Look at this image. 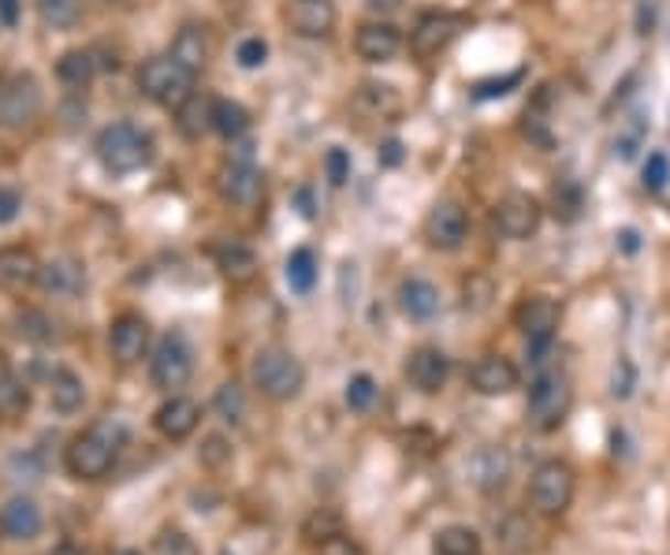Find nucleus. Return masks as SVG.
I'll return each mask as SVG.
<instances>
[{
  "label": "nucleus",
  "instance_id": "9d476101",
  "mask_svg": "<svg viewBox=\"0 0 670 555\" xmlns=\"http://www.w3.org/2000/svg\"><path fill=\"white\" fill-rule=\"evenodd\" d=\"M466 236H469V220L458 202H436V206L429 209L425 224H421V239H425L432 250H443V254L458 250L462 242H466Z\"/></svg>",
  "mask_w": 670,
  "mask_h": 555
},
{
  "label": "nucleus",
  "instance_id": "09e8293b",
  "mask_svg": "<svg viewBox=\"0 0 670 555\" xmlns=\"http://www.w3.org/2000/svg\"><path fill=\"white\" fill-rule=\"evenodd\" d=\"M623 239H626V250H637V231H623Z\"/></svg>",
  "mask_w": 670,
  "mask_h": 555
},
{
  "label": "nucleus",
  "instance_id": "4be33fe9",
  "mask_svg": "<svg viewBox=\"0 0 670 555\" xmlns=\"http://www.w3.org/2000/svg\"><path fill=\"white\" fill-rule=\"evenodd\" d=\"M37 284L45 287V295L72 302L86 291V269L78 265L75 258H56V261H48V265H42Z\"/></svg>",
  "mask_w": 670,
  "mask_h": 555
},
{
  "label": "nucleus",
  "instance_id": "f3484780",
  "mask_svg": "<svg viewBox=\"0 0 670 555\" xmlns=\"http://www.w3.org/2000/svg\"><path fill=\"white\" fill-rule=\"evenodd\" d=\"M42 276V261L31 247H0V291L4 295H23Z\"/></svg>",
  "mask_w": 670,
  "mask_h": 555
},
{
  "label": "nucleus",
  "instance_id": "6ab92c4d",
  "mask_svg": "<svg viewBox=\"0 0 670 555\" xmlns=\"http://www.w3.org/2000/svg\"><path fill=\"white\" fill-rule=\"evenodd\" d=\"M469 384L477 395H510L521 384V373L510 358L502 355H485L477 366L469 369Z\"/></svg>",
  "mask_w": 670,
  "mask_h": 555
},
{
  "label": "nucleus",
  "instance_id": "ea45409f",
  "mask_svg": "<svg viewBox=\"0 0 670 555\" xmlns=\"http://www.w3.org/2000/svg\"><path fill=\"white\" fill-rule=\"evenodd\" d=\"M235 61H239V67H246V72H253V67L269 61V45H264L261 37H246V42H239V48H235Z\"/></svg>",
  "mask_w": 670,
  "mask_h": 555
},
{
  "label": "nucleus",
  "instance_id": "9b49d317",
  "mask_svg": "<svg viewBox=\"0 0 670 555\" xmlns=\"http://www.w3.org/2000/svg\"><path fill=\"white\" fill-rule=\"evenodd\" d=\"M462 23L466 19L455 15V12H429L418 19V26L410 31V53L418 56V61H432V56H440L443 48L458 37Z\"/></svg>",
  "mask_w": 670,
  "mask_h": 555
},
{
  "label": "nucleus",
  "instance_id": "2f4dec72",
  "mask_svg": "<svg viewBox=\"0 0 670 555\" xmlns=\"http://www.w3.org/2000/svg\"><path fill=\"white\" fill-rule=\"evenodd\" d=\"M213 131L224 134V139H242L246 131H250V112L242 109L239 101H216L213 105Z\"/></svg>",
  "mask_w": 670,
  "mask_h": 555
},
{
  "label": "nucleus",
  "instance_id": "ddd939ff",
  "mask_svg": "<svg viewBox=\"0 0 670 555\" xmlns=\"http://www.w3.org/2000/svg\"><path fill=\"white\" fill-rule=\"evenodd\" d=\"M150 350V320L138 314H120L108 325V355L120 366H138Z\"/></svg>",
  "mask_w": 670,
  "mask_h": 555
},
{
  "label": "nucleus",
  "instance_id": "cd10ccee",
  "mask_svg": "<svg viewBox=\"0 0 670 555\" xmlns=\"http://www.w3.org/2000/svg\"><path fill=\"white\" fill-rule=\"evenodd\" d=\"M172 56L186 67V72L198 75L202 67L209 64V37H205L202 26H183L172 42Z\"/></svg>",
  "mask_w": 670,
  "mask_h": 555
},
{
  "label": "nucleus",
  "instance_id": "4c0bfd02",
  "mask_svg": "<svg viewBox=\"0 0 670 555\" xmlns=\"http://www.w3.org/2000/svg\"><path fill=\"white\" fill-rule=\"evenodd\" d=\"M521 79H526V72H510V75H502V79H485V83H477L473 86V97L477 101H491V97H507L515 86H521Z\"/></svg>",
  "mask_w": 670,
  "mask_h": 555
},
{
  "label": "nucleus",
  "instance_id": "de8ad7c7",
  "mask_svg": "<svg viewBox=\"0 0 670 555\" xmlns=\"http://www.w3.org/2000/svg\"><path fill=\"white\" fill-rule=\"evenodd\" d=\"M380 161H383V164H399V161H402V145H399V142H388V145L380 150Z\"/></svg>",
  "mask_w": 670,
  "mask_h": 555
},
{
  "label": "nucleus",
  "instance_id": "2eb2a0df",
  "mask_svg": "<svg viewBox=\"0 0 670 555\" xmlns=\"http://www.w3.org/2000/svg\"><path fill=\"white\" fill-rule=\"evenodd\" d=\"M153 425H156V433H161L164 440L183 444L186 436L198 433V425H202V406L194 403V399H186V395H168L164 403L156 406Z\"/></svg>",
  "mask_w": 670,
  "mask_h": 555
},
{
  "label": "nucleus",
  "instance_id": "39448f33",
  "mask_svg": "<svg viewBox=\"0 0 670 555\" xmlns=\"http://www.w3.org/2000/svg\"><path fill=\"white\" fill-rule=\"evenodd\" d=\"M570 406H574V384H570V377L559 373V369H544L533 381V388H529V406H526L529 425H533L537 433H555L570 417Z\"/></svg>",
  "mask_w": 670,
  "mask_h": 555
},
{
  "label": "nucleus",
  "instance_id": "473e14b6",
  "mask_svg": "<svg viewBox=\"0 0 670 555\" xmlns=\"http://www.w3.org/2000/svg\"><path fill=\"white\" fill-rule=\"evenodd\" d=\"M288 284L291 291H299V295H310L313 284H317V254H313L310 247H299V250H291V258H288Z\"/></svg>",
  "mask_w": 670,
  "mask_h": 555
},
{
  "label": "nucleus",
  "instance_id": "0eeeda50",
  "mask_svg": "<svg viewBox=\"0 0 670 555\" xmlns=\"http://www.w3.org/2000/svg\"><path fill=\"white\" fill-rule=\"evenodd\" d=\"M194 377V347L183 333H168L161 344H156L150 358V381L156 392L180 395V388Z\"/></svg>",
  "mask_w": 670,
  "mask_h": 555
},
{
  "label": "nucleus",
  "instance_id": "b1692460",
  "mask_svg": "<svg viewBox=\"0 0 670 555\" xmlns=\"http://www.w3.org/2000/svg\"><path fill=\"white\" fill-rule=\"evenodd\" d=\"M213 261L231 284H250L258 276V254L246 242H220V247H213Z\"/></svg>",
  "mask_w": 670,
  "mask_h": 555
},
{
  "label": "nucleus",
  "instance_id": "f8f14e48",
  "mask_svg": "<svg viewBox=\"0 0 670 555\" xmlns=\"http://www.w3.org/2000/svg\"><path fill=\"white\" fill-rule=\"evenodd\" d=\"M559 320H563V306L548 295L521 298L518 309H515V325L529 344H551V339H555Z\"/></svg>",
  "mask_w": 670,
  "mask_h": 555
},
{
  "label": "nucleus",
  "instance_id": "f257e3e1",
  "mask_svg": "<svg viewBox=\"0 0 670 555\" xmlns=\"http://www.w3.org/2000/svg\"><path fill=\"white\" fill-rule=\"evenodd\" d=\"M127 447V425L116 417H97L94 425H86L72 444L64 447V466L75 481H105L116 470Z\"/></svg>",
  "mask_w": 670,
  "mask_h": 555
},
{
  "label": "nucleus",
  "instance_id": "bb28decb",
  "mask_svg": "<svg viewBox=\"0 0 670 555\" xmlns=\"http://www.w3.org/2000/svg\"><path fill=\"white\" fill-rule=\"evenodd\" d=\"M432 555H485V541L473 525H443L432 537Z\"/></svg>",
  "mask_w": 670,
  "mask_h": 555
},
{
  "label": "nucleus",
  "instance_id": "e433bc0d",
  "mask_svg": "<svg viewBox=\"0 0 670 555\" xmlns=\"http://www.w3.org/2000/svg\"><path fill=\"white\" fill-rule=\"evenodd\" d=\"M153 555H198V544L180 530H164L161 537L153 541Z\"/></svg>",
  "mask_w": 670,
  "mask_h": 555
},
{
  "label": "nucleus",
  "instance_id": "dca6fc26",
  "mask_svg": "<svg viewBox=\"0 0 670 555\" xmlns=\"http://www.w3.org/2000/svg\"><path fill=\"white\" fill-rule=\"evenodd\" d=\"M451 377V358L440 347H418L407 358V381L421 395H440Z\"/></svg>",
  "mask_w": 670,
  "mask_h": 555
},
{
  "label": "nucleus",
  "instance_id": "5701e85b",
  "mask_svg": "<svg viewBox=\"0 0 670 555\" xmlns=\"http://www.w3.org/2000/svg\"><path fill=\"white\" fill-rule=\"evenodd\" d=\"M83 403H86L83 377H78L75 369H53V377H48V406H53L56 414L72 417L83 411Z\"/></svg>",
  "mask_w": 670,
  "mask_h": 555
},
{
  "label": "nucleus",
  "instance_id": "7c9ffc66",
  "mask_svg": "<svg viewBox=\"0 0 670 555\" xmlns=\"http://www.w3.org/2000/svg\"><path fill=\"white\" fill-rule=\"evenodd\" d=\"M94 72H97V64L86 48H72V53H64L61 61H56V79H61L64 86H72V90L90 86Z\"/></svg>",
  "mask_w": 670,
  "mask_h": 555
},
{
  "label": "nucleus",
  "instance_id": "423d86ee",
  "mask_svg": "<svg viewBox=\"0 0 670 555\" xmlns=\"http://www.w3.org/2000/svg\"><path fill=\"white\" fill-rule=\"evenodd\" d=\"M138 90L150 101L164 105V109H180L186 97L194 94V72H186L172 53L153 56V61L138 67Z\"/></svg>",
  "mask_w": 670,
  "mask_h": 555
},
{
  "label": "nucleus",
  "instance_id": "a878e982",
  "mask_svg": "<svg viewBox=\"0 0 670 555\" xmlns=\"http://www.w3.org/2000/svg\"><path fill=\"white\" fill-rule=\"evenodd\" d=\"M399 309L410 320H432V317L440 314V291H436V284H429V280H421V276L407 280V284L399 287Z\"/></svg>",
  "mask_w": 670,
  "mask_h": 555
},
{
  "label": "nucleus",
  "instance_id": "f704fd0d",
  "mask_svg": "<svg viewBox=\"0 0 670 555\" xmlns=\"http://www.w3.org/2000/svg\"><path fill=\"white\" fill-rule=\"evenodd\" d=\"M12 325H15L12 333L19 339H31V344H53V339H56V325L42 314V309H23Z\"/></svg>",
  "mask_w": 670,
  "mask_h": 555
},
{
  "label": "nucleus",
  "instance_id": "c9c22d12",
  "mask_svg": "<svg viewBox=\"0 0 670 555\" xmlns=\"http://www.w3.org/2000/svg\"><path fill=\"white\" fill-rule=\"evenodd\" d=\"M377 395H380V388L377 381H372L369 373H358V377H350V384H347V406L354 414H366L372 403H377Z\"/></svg>",
  "mask_w": 670,
  "mask_h": 555
},
{
  "label": "nucleus",
  "instance_id": "393cba45",
  "mask_svg": "<svg viewBox=\"0 0 670 555\" xmlns=\"http://www.w3.org/2000/svg\"><path fill=\"white\" fill-rule=\"evenodd\" d=\"M354 109L366 112L369 120H391V116L402 112V97L388 83H361L358 94H354Z\"/></svg>",
  "mask_w": 670,
  "mask_h": 555
},
{
  "label": "nucleus",
  "instance_id": "6e6552de",
  "mask_svg": "<svg viewBox=\"0 0 670 555\" xmlns=\"http://www.w3.org/2000/svg\"><path fill=\"white\" fill-rule=\"evenodd\" d=\"M42 112V86L34 75H12L0 83V128H26Z\"/></svg>",
  "mask_w": 670,
  "mask_h": 555
},
{
  "label": "nucleus",
  "instance_id": "4468645a",
  "mask_svg": "<svg viewBox=\"0 0 670 555\" xmlns=\"http://www.w3.org/2000/svg\"><path fill=\"white\" fill-rule=\"evenodd\" d=\"M216 187H220L224 202H231V206H239V209H253V206H261V198H264V175H261V168H253L250 161H231L220 168Z\"/></svg>",
  "mask_w": 670,
  "mask_h": 555
},
{
  "label": "nucleus",
  "instance_id": "3c124183",
  "mask_svg": "<svg viewBox=\"0 0 670 555\" xmlns=\"http://www.w3.org/2000/svg\"><path fill=\"white\" fill-rule=\"evenodd\" d=\"M116 555H138V552H116Z\"/></svg>",
  "mask_w": 670,
  "mask_h": 555
},
{
  "label": "nucleus",
  "instance_id": "aec40b11",
  "mask_svg": "<svg viewBox=\"0 0 670 555\" xmlns=\"http://www.w3.org/2000/svg\"><path fill=\"white\" fill-rule=\"evenodd\" d=\"M42 525H45L42 508H37L31 496H12V500L0 508V533L15 544L34 541L37 533H42Z\"/></svg>",
  "mask_w": 670,
  "mask_h": 555
},
{
  "label": "nucleus",
  "instance_id": "79ce46f5",
  "mask_svg": "<svg viewBox=\"0 0 670 555\" xmlns=\"http://www.w3.org/2000/svg\"><path fill=\"white\" fill-rule=\"evenodd\" d=\"M667 179H670L667 153H648V161H645V187L648 191H663Z\"/></svg>",
  "mask_w": 670,
  "mask_h": 555
},
{
  "label": "nucleus",
  "instance_id": "1a4fd4ad",
  "mask_svg": "<svg viewBox=\"0 0 670 555\" xmlns=\"http://www.w3.org/2000/svg\"><path fill=\"white\" fill-rule=\"evenodd\" d=\"M491 220H496V231L502 239H529V236H537L540 220H544V209H540V202L533 194L515 191L496 202Z\"/></svg>",
  "mask_w": 670,
  "mask_h": 555
},
{
  "label": "nucleus",
  "instance_id": "c85d7f7f",
  "mask_svg": "<svg viewBox=\"0 0 670 555\" xmlns=\"http://www.w3.org/2000/svg\"><path fill=\"white\" fill-rule=\"evenodd\" d=\"M213 97H198L191 94L186 101L175 109V123H180V131L186 134V139H202V131L213 128Z\"/></svg>",
  "mask_w": 670,
  "mask_h": 555
},
{
  "label": "nucleus",
  "instance_id": "a211bd4d",
  "mask_svg": "<svg viewBox=\"0 0 670 555\" xmlns=\"http://www.w3.org/2000/svg\"><path fill=\"white\" fill-rule=\"evenodd\" d=\"M402 48V34L383 19H372V23H361L358 34H354V53L366 64H388L396 61Z\"/></svg>",
  "mask_w": 670,
  "mask_h": 555
},
{
  "label": "nucleus",
  "instance_id": "a18cd8bd",
  "mask_svg": "<svg viewBox=\"0 0 670 555\" xmlns=\"http://www.w3.org/2000/svg\"><path fill=\"white\" fill-rule=\"evenodd\" d=\"M19 15H23V0H0V23L19 26Z\"/></svg>",
  "mask_w": 670,
  "mask_h": 555
},
{
  "label": "nucleus",
  "instance_id": "c03bdc74",
  "mask_svg": "<svg viewBox=\"0 0 670 555\" xmlns=\"http://www.w3.org/2000/svg\"><path fill=\"white\" fill-rule=\"evenodd\" d=\"M23 209V194L15 187H0V224H12Z\"/></svg>",
  "mask_w": 670,
  "mask_h": 555
},
{
  "label": "nucleus",
  "instance_id": "f03ea898",
  "mask_svg": "<svg viewBox=\"0 0 670 555\" xmlns=\"http://www.w3.org/2000/svg\"><path fill=\"white\" fill-rule=\"evenodd\" d=\"M94 153L112 175H131L153 161V139L142 128H134V123H108L97 134Z\"/></svg>",
  "mask_w": 670,
  "mask_h": 555
},
{
  "label": "nucleus",
  "instance_id": "37998d69",
  "mask_svg": "<svg viewBox=\"0 0 670 555\" xmlns=\"http://www.w3.org/2000/svg\"><path fill=\"white\" fill-rule=\"evenodd\" d=\"M324 168H328L332 187H343V183L350 179V153L335 145V150H328V157H324Z\"/></svg>",
  "mask_w": 670,
  "mask_h": 555
},
{
  "label": "nucleus",
  "instance_id": "8fccbe9b",
  "mask_svg": "<svg viewBox=\"0 0 670 555\" xmlns=\"http://www.w3.org/2000/svg\"><path fill=\"white\" fill-rule=\"evenodd\" d=\"M8 369H12V366H8V355L0 350V373H8Z\"/></svg>",
  "mask_w": 670,
  "mask_h": 555
},
{
  "label": "nucleus",
  "instance_id": "20e7f679",
  "mask_svg": "<svg viewBox=\"0 0 670 555\" xmlns=\"http://www.w3.org/2000/svg\"><path fill=\"white\" fill-rule=\"evenodd\" d=\"M577 492V474L574 466L563 459H548L540 463L533 477H529V508H533L540 519H563L574 503Z\"/></svg>",
  "mask_w": 670,
  "mask_h": 555
},
{
  "label": "nucleus",
  "instance_id": "7ed1b4c3",
  "mask_svg": "<svg viewBox=\"0 0 670 555\" xmlns=\"http://www.w3.org/2000/svg\"><path fill=\"white\" fill-rule=\"evenodd\" d=\"M253 388L269 399V403H291L305 388V366L291 355L288 347H264L253 358Z\"/></svg>",
  "mask_w": 670,
  "mask_h": 555
},
{
  "label": "nucleus",
  "instance_id": "c756f323",
  "mask_svg": "<svg viewBox=\"0 0 670 555\" xmlns=\"http://www.w3.org/2000/svg\"><path fill=\"white\" fill-rule=\"evenodd\" d=\"M26 406H31V392L23 388V381L12 369L0 373V425H15L26 414Z\"/></svg>",
  "mask_w": 670,
  "mask_h": 555
},
{
  "label": "nucleus",
  "instance_id": "58836bf2",
  "mask_svg": "<svg viewBox=\"0 0 670 555\" xmlns=\"http://www.w3.org/2000/svg\"><path fill=\"white\" fill-rule=\"evenodd\" d=\"M313 548H317V555H366V548H361V544L354 541L350 533H343V530L328 533V537L317 541Z\"/></svg>",
  "mask_w": 670,
  "mask_h": 555
},
{
  "label": "nucleus",
  "instance_id": "49530a36",
  "mask_svg": "<svg viewBox=\"0 0 670 555\" xmlns=\"http://www.w3.org/2000/svg\"><path fill=\"white\" fill-rule=\"evenodd\" d=\"M366 8L372 15H396L402 8V0H366Z\"/></svg>",
  "mask_w": 670,
  "mask_h": 555
},
{
  "label": "nucleus",
  "instance_id": "a19ab883",
  "mask_svg": "<svg viewBox=\"0 0 670 555\" xmlns=\"http://www.w3.org/2000/svg\"><path fill=\"white\" fill-rule=\"evenodd\" d=\"M216 411H220L224 422H239V417H242V392H239V384H224L220 392H216Z\"/></svg>",
  "mask_w": 670,
  "mask_h": 555
},
{
  "label": "nucleus",
  "instance_id": "72a5a7b5",
  "mask_svg": "<svg viewBox=\"0 0 670 555\" xmlns=\"http://www.w3.org/2000/svg\"><path fill=\"white\" fill-rule=\"evenodd\" d=\"M37 15L48 31H72V26H78L83 4L78 0H37Z\"/></svg>",
  "mask_w": 670,
  "mask_h": 555
},
{
  "label": "nucleus",
  "instance_id": "412c9836",
  "mask_svg": "<svg viewBox=\"0 0 670 555\" xmlns=\"http://www.w3.org/2000/svg\"><path fill=\"white\" fill-rule=\"evenodd\" d=\"M288 19H291V31L302 34V37H328L335 31V12L332 0H294L288 8Z\"/></svg>",
  "mask_w": 670,
  "mask_h": 555
}]
</instances>
